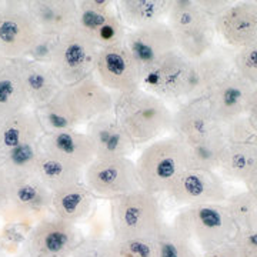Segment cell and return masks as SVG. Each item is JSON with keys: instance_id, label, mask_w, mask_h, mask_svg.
Here are the masks:
<instances>
[{"instance_id": "obj_2", "label": "cell", "mask_w": 257, "mask_h": 257, "mask_svg": "<svg viewBox=\"0 0 257 257\" xmlns=\"http://www.w3.org/2000/svg\"><path fill=\"white\" fill-rule=\"evenodd\" d=\"M113 113L136 146L149 145L165 132H172L173 110L142 87L114 96Z\"/></svg>"}, {"instance_id": "obj_25", "label": "cell", "mask_w": 257, "mask_h": 257, "mask_svg": "<svg viewBox=\"0 0 257 257\" xmlns=\"http://www.w3.org/2000/svg\"><path fill=\"white\" fill-rule=\"evenodd\" d=\"M45 135L35 109L19 111L0 123V156L13 149L37 143Z\"/></svg>"}, {"instance_id": "obj_16", "label": "cell", "mask_w": 257, "mask_h": 257, "mask_svg": "<svg viewBox=\"0 0 257 257\" xmlns=\"http://www.w3.org/2000/svg\"><path fill=\"white\" fill-rule=\"evenodd\" d=\"M123 45L127 49L142 76L159 59L176 49L175 36L166 22L128 30Z\"/></svg>"}, {"instance_id": "obj_23", "label": "cell", "mask_w": 257, "mask_h": 257, "mask_svg": "<svg viewBox=\"0 0 257 257\" xmlns=\"http://www.w3.org/2000/svg\"><path fill=\"white\" fill-rule=\"evenodd\" d=\"M13 60L18 64L32 109L37 110L55 99L62 86L50 66L33 62L28 57H20Z\"/></svg>"}, {"instance_id": "obj_42", "label": "cell", "mask_w": 257, "mask_h": 257, "mask_svg": "<svg viewBox=\"0 0 257 257\" xmlns=\"http://www.w3.org/2000/svg\"><path fill=\"white\" fill-rule=\"evenodd\" d=\"M10 186H12V182L0 166V214L5 211V209L9 204Z\"/></svg>"}, {"instance_id": "obj_1", "label": "cell", "mask_w": 257, "mask_h": 257, "mask_svg": "<svg viewBox=\"0 0 257 257\" xmlns=\"http://www.w3.org/2000/svg\"><path fill=\"white\" fill-rule=\"evenodd\" d=\"M113 107L114 94L104 89L94 76H90L62 86L55 99L36 111L45 133H50L86 126L101 114L111 113Z\"/></svg>"}, {"instance_id": "obj_17", "label": "cell", "mask_w": 257, "mask_h": 257, "mask_svg": "<svg viewBox=\"0 0 257 257\" xmlns=\"http://www.w3.org/2000/svg\"><path fill=\"white\" fill-rule=\"evenodd\" d=\"M172 132L186 145L200 143L221 133L206 97L189 99L173 111Z\"/></svg>"}, {"instance_id": "obj_27", "label": "cell", "mask_w": 257, "mask_h": 257, "mask_svg": "<svg viewBox=\"0 0 257 257\" xmlns=\"http://www.w3.org/2000/svg\"><path fill=\"white\" fill-rule=\"evenodd\" d=\"M94 196L87 186L80 183L72 184L66 189L53 193L52 199V214L76 224L89 216L93 209Z\"/></svg>"}, {"instance_id": "obj_18", "label": "cell", "mask_w": 257, "mask_h": 257, "mask_svg": "<svg viewBox=\"0 0 257 257\" xmlns=\"http://www.w3.org/2000/svg\"><path fill=\"white\" fill-rule=\"evenodd\" d=\"M234 52L224 46H214L207 55L192 62L189 90L186 100L206 97L234 70Z\"/></svg>"}, {"instance_id": "obj_19", "label": "cell", "mask_w": 257, "mask_h": 257, "mask_svg": "<svg viewBox=\"0 0 257 257\" xmlns=\"http://www.w3.org/2000/svg\"><path fill=\"white\" fill-rule=\"evenodd\" d=\"M216 36L233 50L247 46L257 37V8L254 2L233 3L213 22Z\"/></svg>"}, {"instance_id": "obj_3", "label": "cell", "mask_w": 257, "mask_h": 257, "mask_svg": "<svg viewBox=\"0 0 257 257\" xmlns=\"http://www.w3.org/2000/svg\"><path fill=\"white\" fill-rule=\"evenodd\" d=\"M136 163L139 187L153 194H163L179 175L189 169L187 147L177 136L157 139L145 146Z\"/></svg>"}, {"instance_id": "obj_38", "label": "cell", "mask_w": 257, "mask_h": 257, "mask_svg": "<svg viewBox=\"0 0 257 257\" xmlns=\"http://www.w3.org/2000/svg\"><path fill=\"white\" fill-rule=\"evenodd\" d=\"M57 42H59V36L40 33L25 57H28L33 62H37V63L50 66L53 56H55L56 47H57Z\"/></svg>"}, {"instance_id": "obj_15", "label": "cell", "mask_w": 257, "mask_h": 257, "mask_svg": "<svg viewBox=\"0 0 257 257\" xmlns=\"http://www.w3.org/2000/svg\"><path fill=\"white\" fill-rule=\"evenodd\" d=\"M94 77L114 96L142 87V74L123 43L99 49Z\"/></svg>"}, {"instance_id": "obj_41", "label": "cell", "mask_w": 257, "mask_h": 257, "mask_svg": "<svg viewBox=\"0 0 257 257\" xmlns=\"http://www.w3.org/2000/svg\"><path fill=\"white\" fill-rule=\"evenodd\" d=\"M199 9L206 18L214 22L233 5L229 0H196Z\"/></svg>"}, {"instance_id": "obj_45", "label": "cell", "mask_w": 257, "mask_h": 257, "mask_svg": "<svg viewBox=\"0 0 257 257\" xmlns=\"http://www.w3.org/2000/svg\"><path fill=\"white\" fill-rule=\"evenodd\" d=\"M254 145H256V150H257V136L254 139ZM244 189L248 190L251 194H254L257 197V157H256V163H254V167H253V172L251 175L248 176L247 180L244 182Z\"/></svg>"}, {"instance_id": "obj_34", "label": "cell", "mask_w": 257, "mask_h": 257, "mask_svg": "<svg viewBox=\"0 0 257 257\" xmlns=\"http://www.w3.org/2000/svg\"><path fill=\"white\" fill-rule=\"evenodd\" d=\"M224 204L237 230L257 227V197L254 194L244 189L243 192L230 194Z\"/></svg>"}, {"instance_id": "obj_46", "label": "cell", "mask_w": 257, "mask_h": 257, "mask_svg": "<svg viewBox=\"0 0 257 257\" xmlns=\"http://www.w3.org/2000/svg\"><path fill=\"white\" fill-rule=\"evenodd\" d=\"M254 3H256V8H257V2H254Z\"/></svg>"}, {"instance_id": "obj_31", "label": "cell", "mask_w": 257, "mask_h": 257, "mask_svg": "<svg viewBox=\"0 0 257 257\" xmlns=\"http://www.w3.org/2000/svg\"><path fill=\"white\" fill-rule=\"evenodd\" d=\"M40 155L42 149L39 146V142L25 145L2 155L0 166L8 175L10 182L22 180L26 177H35Z\"/></svg>"}, {"instance_id": "obj_9", "label": "cell", "mask_w": 257, "mask_h": 257, "mask_svg": "<svg viewBox=\"0 0 257 257\" xmlns=\"http://www.w3.org/2000/svg\"><path fill=\"white\" fill-rule=\"evenodd\" d=\"M76 5L74 25L99 49L123 43L128 30L120 19L116 2L79 0Z\"/></svg>"}, {"instance_id": "obj_12", "label": "cell", "mask_w": 257, "mask_h": 257, "mask_svg": "<svg viewBox=\"0 0 257 257\" xmlns=\"http://www.w3.org/2000/svg\"><path fill=\"white\" fill-rule=\"evenodd\" d=\"M53 193L42 183L36 176L15 180L10 186L8 207L2 213L5 220L19 224H32L52 214Z\"/></svg>"}, {"instance_id": "obj_44", "label": "cell", "mask_w": 257, "mask_h": 257, "mask_svg": "<svg viewBox=\"0 0 257 257\" xmlns=\"http://www.w3.org/2000/svg\"><path fill=\"white\" fill-rule=\"evenodd\" d=\"M244 116L247 117L248 121L251 123V126H253L254 130L257 132V86L254 87V90L251 92L250 97H248Z\"/></svg>"}, {"instance_id": "obj_32", "label": "cell", "mask_w": 257, "mask_h": 257, "mask_svg": "<svg viewBox=\"0 0 257 257\" xmlns=\"http://www.w3.org/2000/svg\"><path fill=\"white\" fill-rule=\"evenodd\" d=\"M153 240L157 257H200L192 239L175 224L165 223Z\"/></svg>"}, {"instance_id": "obj_40", "label": "cell", "mask_w": 257, "mask_h": 257, "mask_svg": "<svg viewBox=\"0 0 257 257\" xmlns=\"http://www.w3.org/2000/svg\"><path fill=\"white\" fill-rule=\"evenodd\" d=\"M72 257H109V240L83 239Z\"/></svg>"}, {"instance_id": "obj_20", "label": "cell", "mask_w": 257, "mask_h": 257, "mask_svg": "<svg viewBox=\"0 0 257 257\" xmlns=\"http://www.w3.org/2000/svg\"><path fill=\"white\" fill-rule=\"evenodd\" d=\"M254 87V84L233 70L206 96L216 120L223 124L243 116Z\"/></svg>"}, {"instance_id": "obj_4", "label": "cell", "mask_w": 257, "mask_h": 257, "mask_svg": "<svg viewBox=\"0 0 257 257\" xmlns=\"http://www.w3.org/2000/svg\"><path fill=\"white\" fill-rule=\"evenodd\" d=\"M110 202L113 240L155 239L165 224L157 194L138 189Z\"/></svg>"}, {"instance_id": "obj_8", "label": "cell", "mask_w": 257, "mask_h": 257, "mask_svg": "<svg viewBox=\"0 0 257 257\" xmlns=\"http://www.w3.org/2000/svg\"><path fill=\"white\" fill-rule=\"evenodd\" d=\"M83 183L94 197L107 200L140 189L136 163L130 157H94L84 169Z\"/></svg>"}, {"instance_id": "obj_39", "label": "cell", "mask_w": 257, "mask_h": 257, "mask_svg": "<svg viewBox=\"0 0 257 257\" xmlns=\"http://www.w3.org/2000/svg\"><path fill=\"white\" fill-rule=\"evenodd\" d=\"M231 243L239 251L240 257H257V227L237 230Z\"/></svg>"}, {"instance_id": "obj_43", "label": "cell", "mask_w": 257, "mask_h": 257, "mask_svg": "<svg viewBox=\"0 0 257 257\" xmlns=\"http://www.w3.org/2000/svg\"><path fill=\"white\" fill-rule=\"evenodd\" d=\"M200 257H240V254L233 246V243H229V244L213 248L209 251H204Z\"/></svg>"}, {"instance_id": "obj_33", "label": "cell", "mask_w": 257, "mask_h": 257, "mask_svg": "<svg viewBox=\"0 0 257 257\" xmlns=\"http://www.w3.org/2000/svg\"><path fill=\"white\" fill-rule=\"evenodd\" d=\"M186 147L189 169L219 172L223 150L226 147V140L223 139L221 133L200 143L186 145Z\"/></svg>"}, {"instance_id": "obj_35", "label": "cell", "mask_w": 257, "mask_h": 257, "mask_svg": "<svg viewBox=\"0 0 257 257\" xmlns=\"http://www.w3.org/2000/svg\"><path fill=\"white\" fill-rule=\"evenodd\" d=\"M109 257H157L153 239L109 240Z\"/></svg>"}, {"instance_id": "obj_13", "label": "cell", "mask_w": 257, "mask_h": 257, "mask_svg": "<svg viewBox=\"0 0 257 257\" xmlns=\"http://www.w3.org/2000/svg\"><path fill=\"white\" fill-rule=\"evenodd\" d=\"M39 35L25 2L0 3V57H25Z\"/></svg>"}, {"instance_id": "obj_14", "label": "cell", "mask_w": 257, "mask_h": 257, "mask_svg": "<svg viewBox=\"0 0 257 257\" xmlns=\"http://www.w3.org/2000/svg\"><path fill=\"white\" fill-rule=\"evenodd\" d=\"M166 194L180 206L226 203L230 193L219 172L187 169L167 189Z\"/></svg>"}, {"instance_id": "obj_36", "label": "cell", "mask_w": 257, "mask_h": 257, "mask_svg": "<svg viewBox=\"0 0 257 257\" xmlns=\"http://www.w3.org/2000/svg\"><path fill=\"white\" fill-rule=\"evenodd\" d=\"M234 72L257 86V37L247 46L234 52Z\"/></svg>"}, {"instance_id": "obj_6", "label": "cell", "mask_w": 257, "mask_h": 257, "mask_svg": "<svg viewBox=\"0 0 257 257\" xmlns=\"http://www.w3.org/2000/svg\"><path fill=\"white\" fill-rule=\"evenodd\" d=\"M166 23L175 36L176 49L190 62L216 46L214 25L203 15L196 0H170Z\"/></svg>"}, {"instance_id": "obj_37", "label": "cell", "mask_w": 257, "mask_h": 257, "mask_svg": "<svg viewBox=\"0 0 257 257\" xmlns=\"http://www.w3.org/2000/svg\"><path fill=\"white\" fill-rule=\"evenodd\" d=\"M221 136L226 143H243V142H253L257 136V132L251 126L247 117L243 114L237 119H233L220 124Z\"/></svg>"}, {"instance_id": "obj_22", "label": "cell", "mask_w": 257, "mask_h": 257, "mask_svg": "<svg viewBox=\"0 0 257 257\" xmlns=\"http://www.w3.org/2000/svg\"><path fill=\"white\" fill-rule=\"evenodd\" d=\"M86 135L90 138L96 157H130L136 145L121 127L114 113H106L86 124Z\"/></svg>"}, {"instance_id": "obj_11", "label": "cell", "mask_w": 257, "mask_h": 257, "mask_svg": "<svg viewBox=\"0 0 257 257\" xmlns=\"http://www.w3.org/2000/svg\"><path fill=\"white\" fill-rule=\"evenodd\" d=\"M82 240L76 224L50 214L29 230L26 250L29 257H72Z\"/></svg>"}, {"instance_id": "obj_30", "label": "cell", "mask_w": 257, "mask_h": 257, "mask_svg": "<svg viewBox=\"0 0 257 257\" xmlns=\"http://www.w3.org/2000/svg\"><path fill=\"white\" fill-rule=\"evenodd\" d=\"M257 150L254 140L243 143H226L220 160L219 173L223 179L244 184L256 163Z\"/></svg>"}, {"instance_id": "obj_29", "label": "cell", "mask_w": 257, "mask_h": 257, "mask_svg": "<svg viewBox=\"0 0 257 257\" xmlns=\"http://www.w3.org/2000/svg\"><path fill=\"white\" fill-rule=\"evenodd\" d=\"M84 169L42 152L36 167V177L52 193L83 182Z\"/></svg>"}, {"instance_id": "obj_7", "label": "cell", "mask_w": 257, "mask_h": 257, "mask_svg": "<svg viewBox=\"0 0 257 257\" xmlns=\"http://www.w3.org/2000/svg\"><path fill=\"white\" fill-rule=\"evenodd\" d=\"M99 47L76 25L59 36L50 69L60 86H69L94 76Z\"/></svg>"}, {"instance_id": "obj_28", "label": "cell", "mask_w": 257, "mask_h": 257, "mask_svg": "<svg viewBox=\"0 0 257 257\" xmlns=\"http://www.w3.org/2000/svg\"><path fill=\"white\" fill-rule=\"evenodd\" d=\"M116 8L127 30H135L166 22L170 0H120Z\"/></svg>"}, {"instance_id": "obj_5", "label": "cell", "mask_w": 257, "mask_h": 257, "mask_svg": "<svg viewBox=\"0 0 257 257\" xmlns=\"http://www.w3.org/2000/svg\"><path fill=\"white\" fill-rule=\"evenodd\" d=\"M172 224L184 231L203 253L229 244L237 234L224 203L184 206Z\"/></svg>"}, {"instance_id": "obj_24", "label": "cell", "mask_w": 257, "mask_h": 257, "mask_svg": "<svg viewBox=\"0 0 257 257\" xmlns=\"http://www.w3.org/2000/svg\"><path fill=\"white\" fill-rule=\"evenodd\" d=\"M25 5L40 33L60 36L76 23L77 5L73 0H30Z\"/></svg>"}, {"instance_id": "obj_26", "label": "cell", "mask_w": 257, "mask_h": 257, "mask_svg": "<svg viewBox=\"0 0 257 257\" xmlns=\"http://www.w3.org/2000/svg\"><path fill=\"white\" fill-rule=\"evenodd\" d=\"M30 109L19 67L13 59L0 57V123Z\"/></svg>"}, {"instance_id": "obj_10", "label": "cell", "mask_w": 257, "mask_h": 257, "mask_svg": "<svg viewBox=\"0 0 257 257\" xmlns=\"http://www.w3.org/2000/svg\"><path fill=\"white\" fill-rule=\"evenodd\" d=\"M192 62L177 49L159 59L142 76V89L165 101L186 99Z\"/></svg>"}, {"instance_id": "obj_21", "label": "cell", "mask_w": 257, "mask_h": 257, "mask_svg": "<svg viewBox=\"0 0 257 257\" xmlns=\"http://www.w3.org/2000/svg\"><path fill=\"white\" fill-rule=\"evenodd\" d=\"M39 146L43 153L73 163L82 169H86L96 157L92 140L86 132L79 128L45 133L39 140Z\"/></svg>"}]
</instances>
